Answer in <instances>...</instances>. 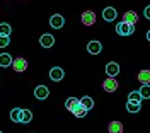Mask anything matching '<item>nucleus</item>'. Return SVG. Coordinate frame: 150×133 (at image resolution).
Returning <instances> with one entry per match:
<instances>
[{"label": "nucleus", "mask_w": 150, "mask_h": 133, "mask_svg": "<svg viewBox=\"0 0 150 133\" xmlns=\"http://www.w3.org/2000/svg\"><path fill=\"white\" fill-rule=\"evenodd\" d=\"M116 33L120 34V36H131L133 33H135V24H130V22H118V26H116Z\"/></svg>", "instance_id": "f257e3e1"}, {"label": "nucleus", "mask_w": 150, "mask_h": 133, "mask_svg": "<svg viewBox=\"0 0 150 133\" xmlns=\"http://www.w3.org/2000/svg\"><path fill=\"white\" fill-rule=\"evenodd\" d=\"M104 91L106 92H114V91H118V87H120V84H118V80L114 79V77H108L106 80H104Z\"/></svg>", "instance_id": "f03ea898"}, {"label": "nucleus", "mask_w": 150, "mask_h": 133, "mask_svg": "<svg viewBox=\"0 0 150 133\" xmlns=\"http://www.w3.org/2000/svg\"><path fill=\"white\" fill-rule=\"evenodd\" d=\"M12 68L16 70V72H26V68H28V62L24 60V58H14L12 60Z\"/></svg>", "instance_id": "7ed1b4c3"}, {"label": "nucleus", "mask_w": 150, "mask_h": 133, "mask_svg": "<svg viewBox=\"0 0 150 133\" xmlns=\"http://www.w3.org/2000/svg\"><path fill=\"white\" fill-rule=\"evenodd\" d=\"M63 24H65V19H63V16H60V14H55V16L50 17V26L53 29L63 28Z\"/></svg>", "instance_id": "20e7f679"}, {"label": "nucleus", "mask_w": 150, "mask_h": 133, "mask_svg": "<svg viewBox=\"0 0 150 133\" xmlns=\"http://www.w3.org/2000/svg\"><path fill=\"white\" fill-rule=\"evenodd\" d=\"M63 77H65V72H63V68H60V66H53V68L50 70V79L55 80V82H60Z\"/></svg>", "instance_id": "39448f33"}, {"label": "nucleus", "mask_w": 150, "mask_h": 133, "mask_svg": "<svg viewBox=\"0 0 150 133\" xmlns=\"http://www.w3.org/2000/svg\"><path fill=\"white\" fill-rule=\"evenodd\" d=\"M34 96H36V99H39V101H45L48 96H50V89L46 86H38L34 89Z\"/></svg>", "instance_id": "423d86ee"}, {"label": "nucleus", "mask_w": 150, "mask_h": 133, "mask_svg": "<svg viewBox=\"0 0 150 133\" xmlns=\"http://www.w3.org/2000/svg\"><path fill=\"white\" fill-rule=\"evenodd\" d=\"M94 22H96V14H94L92 10H85L84 14H82V24L92 26Z\"/></svg>", "instance_id": "0eeeda50"}, {"label": "nucleus", "mask_w": 150, "mask_h": 133, "mask_svg": "<svg viewBox=\"0 0 150 133\" xmlns=\"http://www.w3.org/2000/svg\"><path fill=\"white\" fill-rule=\"evenodd\" d=\"M106 74H108V77H116L120 74V65L114 63V62H109L106 65Z\"/></svg>", "instance_id": "6e6552de"}, {"label": "nucleus", "mask_w": 150, "mask_h": 133, "mask_svg": "<svg viewBox=\"0 0 150 133\" xmlns=\"http://www.w3.org/2000/svg\"><path fill=\"white\" fill-rule=\"evenodd\" d=\"M103 17H104V21L112 22V21L116 19V9H114V7H106V9L103 10Z\"/></svg>", "instance_id": "1a4fd4ad"}, {"label": "nucleus", "mask_w": 150, "mask_h": 133, "mask_svg": "<svg viewBox=\"0 0 150 133\" xmlns=\"http://www.w3.org/2000/svg\"><path fill=\"white\" fill-rule=\"evenodd\" d=\"M101 50H103V46H101L99 41H91V43L87 45V51H89L91 55H99Z\"/></svg>", "instance_id": "9d476101"}, {"label": "nucleus", "mask_w": 150, "mask_h": 133, "mask_svg": "<svg viewBox=\"0 0 150 133\" xmlns=\"http://www.w3.org/2000/svg\"><path fill=\"white\" fill-rule=\"evenodd\" d=\"M39 43H41L43 48H51L53 45H55V38H53L51 34H43L41 39H39Z\"/></svg>", "instance_id": "9b49d317"}, {"label": "nucleus", "mask_w": 150, "mask_h": 133, "mask_svg": "<svg viewBox=\"0 0 150 133\" xmlns=\"http://www.w3.org/2000/svg\"><path fill=\"white\" fill-rule=\"evenodd\" d=\"M123 21H125V22H130V24H135V22L138 21V16H137L135 10H128V12L123 14Z\"/></svg>", "instance_id": "f8f14e48"}, {"label": "nucleus", "mask_w": 150, "mask_h": 133, "mask_svg": "<svg viewBox=\"0 0 150 133\" xmlns=\"http://www.w3.org/2000/svg\"><path fill=\"white\" fill-rule=\"evenodd\" d=\"M79 104H80V99H77V97H68V99H67V103H65V108L68 109V111H72V113H74V109Z\"/></svg>", "instance_id": "ddd939ff"}, {"label": "nucleus", "mask_w": 150, "mask_h": 133, "mask_svg": "<svg viewBox=\"0 0 150 133\" xmlns=\"http://www.w3.org/2000/svg\"><path fill=\"white\" fill-rule=\"evenodd\" d=\"M108 132L109 133H123V125L120 121H111L108 126Z\"/></svg>", "instance_id": "4468645a"}, {"label": "nucleus", "mask_w": 150, "mask_h": 133, "mask_svg": "<svg viewBox=\"0 0 150 133\" xmlns=\"http://www.w3.org/2000/svg\"><path fill=\"white\" fill-rule=\"evenodd\" d=\"M138 82L140 84H150V70H140L138 72Z\"/></svg>", "instance_id": "2eb2a0df"}, {"label": "nucleus", "mask_w": 150, "mask_h": 133, "mask_svg": "<svg viewBox=\"0 0 150 133\" xmlns=\"http://www.w3.org/2000/svg\"><path fill=\"white\" fill-rule=\"evenodd\" d=\"M12 65V57H10L9 53H2L0 55V66H10Z\"/></svg>", "instance_id": "dca6fc26"}, {"label": "nucleus", "mask_w": 150, "mask_h": 133, "mask_svg": "<svg viewBox=\"0 0 150 133\" xmlns=\"http://www.w3.org/2000/svg\"><path fill=\"white\" fill-rule=\"evenodd\" d=\"M31 120H33V113L29 109H22L21 111V121L19 123H29Z\"/></svg>", "instance_id": "f3484780"}, {"label": "nucleus", "mask_w": 150, "mask_h": 133, "mask_svg": "<svg viewBox=\"0 0 150 133\" xmlns=\"http://www.w3.org/2000/svg\"><path fill=\"white\" fill-rule=\"evenodd\" d=\"M80 104L84 106V108L87 109V111H91V109L94 108V101L91 99V97H89V96H84V97L80 99Z\"/></svg>", "instance_id": "a211bd4d"}, {"label": "nucleus", "mask_w": 150, "mask_h": 133, "mask_svg": "<svg viewBox=\"0 0 150 133\" xmlns=\"http://www.w3.org/2000/svg\"><path fill=\"white\" fill-rule=\"evenodd\" d=\"M142 94L138 92V91H133V92H130V96H128V101L130 103H142Z\"/></svg>", "instance_id": "6ab92c4d"}, {"label": "nucleus", "mask_w": 150, "mask_h": 133, "mask_svg": "<svg viewBox=\"0 0 150 133\" xmlns=\"http://www.w3.org/2000/svg\"><path fill=\"white\" fill-rule=\"evenodd\" d=\"M21 111H22V109H19V108H14V109L10 111V120H12L14 123H19V121H21Z\"/></svg>", "instance_id": "aec40b11"}, {"label": "nucleus", "mask_w": 150, "mask_h": 133, "mask_svg": "<svg viewBox=\"0 0 150 133\" xmlns=\"http://www.w3.org/2000/svg\"><path fill=\"white\" fill-rule=\"evenodd\" d=\"M138 92L142 94L143 99H149V97H150V86H149V84H142V87H140V91H138Z\"/></svg>", "instance_id": "412c9836"}, {"label": "nucleus", "mask_w": 150, "mask_h": 133, "mask_svg": "<svg viewBox=\"0 0 150 133\" xmlns=\"http://www.w3.org/2000/svg\"><path fill=\"white\" fill-rule=\"evenodd\" d=\"M74 114L77 116V118H84L85 114H87V109H85L82 104H79V106H77V108L74 109Z\"/></svg>", "instance_id": "4be33fe9"}, {"label": "nucleus", "mask_w": 150, "mask_h": 133, "mask_svg": "<svg viewBox=\"0 0 150 133\" xmlns=\"http://www.w3.org/2000/svg\"><path fill=\"white\" fill-rule=\"evenodd\" d=\"M126 109H128V113H138V111H140V103H130V101H128Z\"/></svg>", "instance_id": "5701e85b"}, {"label": "nucleus", "mask_w": 150, "mask_h": 133, "mask_svg": "<svg viewBox=\"0 0 150 133\" xmlns=\"http://www.w3.org/2000/svg\"><path fill=\"white\" fill-rule=\"evenodd\" d=\"M10 31H12V28H10L7 22H2V24H0V34H4V36H10Z\"/></svg>", "instance_id": "b1692460"}, {"label": "nucleus", "mask_w": 150, "mask_h": 133, "mask_svg": "<svg viewBox=\"0 0 150 133\" xmlns=\"http://www.w3.org/2000/svg\"><path fill=\"white\" fill-rule=\"evenodd\" d=\"M10 45V39L9 36H4V34H0V48H5Z\"/></svg>", "instance_id": "393cba45"}, {"label": "nucleus", "mask_w": 150, "mask_h": 133, "mask_svg": "<svg viewBox=\"0 0 150 133\" xmlns=\"http://www.w3.org/2000/svg\"><path fill=\"white\" fill-rule=\"evenodd\" d=\"M145 17L150 21V5H149V7H145Z\"/></svg>", "instance_id": "a878e982"}, {"label": "nucleus", "mask_w": 150, "mask_h": 133, "mask_svg": "<svg viewBox=\"0 0 150 133\" xmlns=\"http://www.w3.org/2000/svg\"><path fill=\"white\" fill-rule=\"evenodd\" d=\"M147 39H149V41H150V31H149V33H147Z\"/></svg>", "instance_id": "bb28decb"}, {"label": "nucleus", "mask_w": 150, "mask_h": 133, "mask_svg": "<svg viewBox=\"0 0 150 133\" xmlns=\"http://www.w3.org/2000/svg\"><path fill=\"white\" fill-rule=\"evenodd\" d=\"M0 133H2V132H0Z\"/></svg>", "instance_id": "cd10ccee"}]
</instances>
